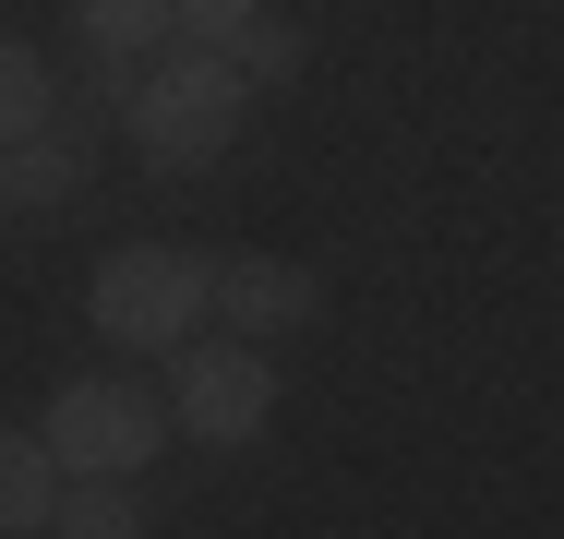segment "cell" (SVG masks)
<instances>
[{
    "instance_id": "cell-1",
    "label": "cell",
    "mask_w": 564,
    "mask_h": 539,
    "mask_svg": "<svg viewBox=\"0 0 564 539\" xmlns=\"http://www.w3.org/2000/svg\"><path fill=\"white\" fill-rule=\"evenodd\" d=\"M120 132H132V156L144 168H217L228 144H240V120H252V85L228 73L217 48H181V61H144L132 85H120Z\"/></svg>"
},
{
    "instance_id": "cell-2",
    "label": "cell",
    "mask_w": 564,
    "mask_h": 539,
    "mask_svg": "<svg viewBox=\"0 0 564 539\" xmlns=\"http://www.w3.org/2000/svg\"><path fill=\"white\" fill-rule=\"evenodd\" d=\"M205 300H217V264L181 252V240H120V252H97V288H85L97 348H120V360H169V348H193Z\"/></svg>"
},
{
    "instance_id": "cell-3",
    "label": "cell",
    "mask_w": 564,
    "mask_h": 539,
    "mask_svg": "<svg viewBox=\"0 0 564 539\" xmlns=\"http://www.w3.org/2000/svg\"><path fill=\"white\" fill-rule=\"evenodd\" d=\"M36 431H48L61 480H144V468L169 455V396L85 372V384H61V396H48V420H36Z\"/></svg>"
},
{
    "instance_id": "cell-4",
    "label": "cell",
    "mask_w": 564,
    "mask_h": 539,
    "mask_svg": "<svg viewBox=\"0 0 564 539\" xmlns=\"http://www.w3.org/2000/svg\"><path fill=\"white\" fill-rule=\"evenodd\" d=\"M181 372H169V431H193V443H264L276 431V372H264V348L252 336H193V348H169Z\"/></svg>"
},
{
    "instance_id": "cell-5",
    "label": "cell",
    "mask_w": 564,
    "mask_h": 539,
    "mask_svg": "<svg viewBox=\"0 0 564 539\" xmlns=\"http://www.w3.org/2000/svg\"><path fill=\"white\" fill-rule=\"evenodd\" d=\"M205 312H217L228 336H252V348H264V336H301V323H313V276L276 264V252H240V264H217V300H205Z\"/></svg>"
},
{
    "instance_id": "cell-6",
    "label": "cell",
    "mask_w": 564,
    "mask_h": 539,
    "mask_svg": "<svg viewBox=\"0 0 564 539\" xmlns=\"http://www.w3.org/2000/svg\"><path fill=\"white\" fill-rule=\"evenodd\" d=\"M0 156H12V193H24V216H48L73 180H85V168H97V144H85V120H73V108H48V120H36L24 144H0Z\"/></svg>"
},
{
    "instance_id": "cell-7",
    "label": "cell",
    "mask_w": 564,
    "mask_h": 539,
    "mask_svg": "<svg viewBox=\"0 0 564 539\" xmlns=\"http://www.w3.org/2000/svg\"><path fill=\"white\" fill-rule=\"evenodd\" d=\"M48 504H61L48 431H0V539H48Z\"/></svg>"
},
{
    "instance_id": "cell-8",
    "label": "cell",
    "mask_w": 564,
    "mask_h": 539,
    "mask_svg": "<svg viewBox=\"0 0 564 539\" xmlns=\"http://www.w3.org/2000/svg\"><path fill=\"white\" fill-rule=\"evenodd\" d=\"M73 24H85V48H97V61L144 73V61L181 36V0H73Z\"/></svg>"
},
{
    "instance_id": "cell-9",
    "label": "cell",
    "mask_w": 564,
    "mask_h": 539,
    "mask_svg": "<svg viewBox=\"0 0 564 539\" xmlns=\"http://www.w3.org/2000/svg\"><path fill=\"white\" fill-rule=\"evenodd\" d=\"M48 539H144V492L132 480H61Z\"/></svg>"
},
{
    "instance_id": "cell-10",
    "label": "cell",
    "mask_w": 564,
    "mask_h": 539,
    "mask_svg": "<svg viewBox=\"0 0 564 539\" xmlns=\"http://www.w3.org/2000/svg\"><path fill=\"white\" fill-rule=\"evenodd\" d=\"M217 61L252 85V97H264V85H289V73H301V24H289V12H252V24L217 48Z\"/></svg>"
},
{
    "instance_id": "cell-11",
    "label": "cell",
    "mask_w": 564,
    "mask_h": 539,
    "mask_svg": "<svg viewBox=\"0 0 564 539\" xmlns=\"http://www.w3.org/2000/svg\"><path fill=\"white\" fill-rule=\"evenodd\" d=\"M61 108V85H48V61L24 48V36H0V144H24L36 120Z\"/></svg>"
},
{
    "instance_id": "cell-12",
    "label": "cell",
    "mask_w": 564,
    "mask_h": 539,
    "mask_svg": "<svg viewBox=\"0 0 564 539\" xmlns=\"http://www.w3.org/2000/svg\"><path fill=\"white\" fill-rule=\"evenodd\" d=\"M252 12H276V0H181V48H228Z\"/></svg>"
},
{
    "instance_id": "cell-13",
    "label": "cell",
    "mask_w": 564,
    "mask_h": 539,
    "mask_svg": "<svg viewBox=\"0 0 564 539\" xmlns=\"http://www.w3.org/2000/svg\"><path fill=\"white\" fill-rule=\"evenodd\" d=\"M0 216H24V193H12V156H0Z\"/></svg>"
}]
</instances>
